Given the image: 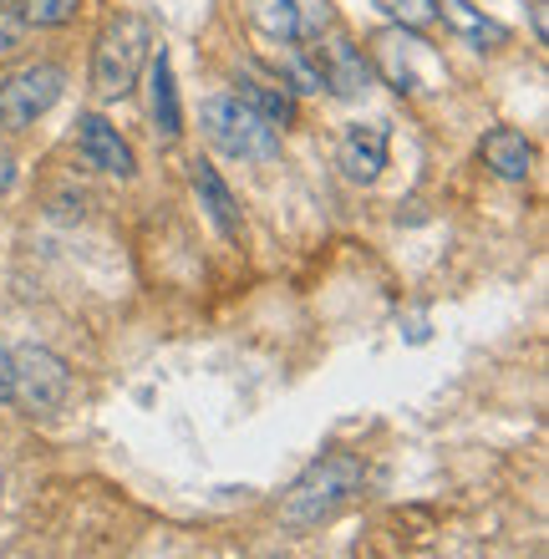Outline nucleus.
<instances>
[{"mask_svg": "<svg viewBox=\"0 0 549 559\" xmlns=\"http://www.w3.org/2000/svg\"><path fill=\"white\" fill-rule=\"evenodd\" d=\"M361 484H367V463H361L357 453H326L321 463H311V468L290 484V493H285V503H281V519L290 530L326 524L351 493H361Z\"/></svg>", "mask_w": 549, "mask_h": 559, "instance_id": "nucleus-2", "label": "nucleus"}, {"mask_svg": "<svg viewBox=\"0 0 549 559\" xmlns=\"http://www.w3.org/2000/svg\"><path fill=\"white\" fill-rule=\"evenodd\" d=\"M311 57H315V72H321V92H326V97L357 103L361 92H371V82H377V76H371V57L342 26H331L326 36L311 46Z\"/></svg>", "mask_w": 549, "mask_h": 559, "instance_id": "nucleus-6", "label": "nucleus"}, {"mask_svg": "<svg viewBox=\"0 0 549 559\" xmlns=\"http://www.w3.org/2000/svg\"><path fill=\"white\" fill-rule=\"evenodd\" d=\"M143 76H148V122H153V133L164 138V143H174V138L183 133V103H179V76H174V57H168V46H153Z\"/></svg>", "mask_w": 549, "mask_h": 559, "instance_id": "nucleus-12", "label": "nucleus"}, {"mask_svg": "<svg viewBox=\"0 0 549 559\" xmlns=\"http://www.w3.org/2000/svg\"><path fill=\"white\" fill-rule=\"evenodd\" d=\"M535 36L545 41V0H535Z\"/></svg>", "mask_w": 549, "mask_h": 559, "instance_id": "nucleus-20", "label": "nucleus"}, {"mask_svg": "<svg viewBox=\"0 0 549 559\" xmlns=\"http://www.w3.org/2000/svg\"><path fill=\"white\" fill-rule=\"evenodd\" d=\"M15 183V163H11V153H0V193Z\"/></svg>", "mask_w": 549, "mask_h": 559, "instance_id": "nucleus-19", "label": "nucleus"}, {"mask_svg": "<svg viewBox=\"0 0 549 559\" xmlns=\"http://www.w3.org/2000/svg\"><path fill=\"white\" fill-rule=\"evenodd\" d=\"M199 133L208 138L214 153H224V158H235V163L281 158V133L250 103H239L235 92H214V97L199 103Z\"/></svg>", "mask_w": 549, "mask_h": 559, "instance_id": "nucleus-3", "label": "nucleus"}, {"mask_svg": "<svg viewBox=\"0 0 549 559\" xmlns=\"http://www.w3.org/2000/svg\"><path fill=\"white\" fill-rule=\"evenodd\" d=\"M438 21H443V26H453L463 41L478 46V51H499V46L509 41V26H504V21L484 15L478 5H468V0H438Z\"/></svg>", "mask_w": 549, "mask_h": 559, "instance_id": "nucleus-15", "label": "nucleus"}, {"mask_svg": "<svg viewBox=\"0 0 549 559\" xmlns=\"http://www.w3.org/2000/svg\"><path fill=\"white\" fill-rule=\"evenodd\" d=\"M428 57V41L417 36V31H382L377 41H371V76H382L392 92H422L428 82H422V72H417V61Z\"/></svg>", "mask_w": 549, "mask_h": 559, "instance_id": "nucleus-9", "label": "nucleus"}, {"mask_svg": "<svg viewBox=\"0 0 549 559\" xmlns=\"http://www.w3.org/2000/svg\"><path fill=\"white\" fill-rule=\"evenodd\" d=\"M254 26L281 46H315L336 26L331 0H254Z\"/></svg>", "mask_w": 549, "mask_h": 559, "instance_id": "nucleus-7", "label": "nucleus"}, {"mask_svg": "<svg viewBox=\"0 0 549 559\" xmlns=\"http://www.w3.org/2000/svg\"><path fill=\"white\" fill-rule=\"evenodd\" d=\"M15 15L26 21V31H61L82 15V0H21Z\"/></svg>", "mask_w": 549, "mask_h": 559, "instance_id": "nucleus-16", "label": "nucleus"}, {"mask_svg": "<svg viewBox=\"0 0 549 559\" xmlns=\"http://www.w3.org/2000/svg\"><path fill=\"white\" fill-rule=\"evenodd\" d=\"M21 41H26V21L0 5V51H21Z\"/></svg>", "mask_w": 549, "mask_h": 559, "instance_id": "nucleus-18", "label": "nucleus"}, {"mask_svg": "<svg viewBox=\"0 0 549 559\" xmlns=\"http://www.w3.org/2000/svg\"><path fill=\"white\" fill-rule=\"evenodd\" d=\"M0 5H11V0H0Z\"/></svg>", "mask_w": 549, "mask_h": 559, "instance_id": "nucleus-23", "label": "nucleus"}, {"mask_svg": "<svg viewBox=\"0 0 549 559\" xmlns=\"http://www.w3.org/2000/svg\"><path fill=\"white\" fill-rule=\"evenodd\" d=\"M76 153L107 178H133L138 174L133 143H128L103 112H76Z\"/></svg>", "mask_w": 549, "mask_h": 559, "instance_id": "nucleus-10", "label": "nucleus"}, {"mask_svg": "<svg viewBox=\"0 0 549 559\" xmlns=\"http://www.w3.org/2000/svg\"><path fill=\"white\" fill-rule=\"evenodd\" d=\"M239 103H250L260 118L275 128V133H285V128H296V92L285 87L281 76L270 72V67H260V61H244L239 67V92H235Z\"/></svg>", "mask_w": 549, "mask_h": 559, "instance_id": "nucleus-11", "label": "nucleus"}, {"mask_svg": "<svg viewBox=\"0 0 549 559\" xmlns=\"http://www.w3.org/2000/svg\"><path fill=\"white\" fill-rule=\"evenodd\" d=\"M189 189H193V199H199V209L208 214V224H214L224 239H239V229H244L239 199H235V189L224 183V174L208 158H193L189 163Z\"/></svg>", "mask_w": 549, "mask_h": 559, "instance_id": "nucleus-13", "label": "nucleus"}, {"mask_svg": "<svg viewBox=\"0 0 549 559\" xmlns=\"http://www.w3.org/2000/svg\"><path fill=\"white\" fill-rule=\"evenodd\" d=\"M0 503H5V473H0Z\"/></svg>", "mask_w": 549, "mask_h": 559, "instance_id": "nucleus-22", "label": "nucleus"}, {"mask_svg": "<svg viewBox=\"0 0 549 559\" xmlns=\"http://www.w3.org/2000/svg\"><path fill=\"white\" fill-rule=\"evenodd\" d=\"M0 402H11V382H5V356H0Z\"/></svg>", "mask_w": 549, "mask_h": 559, "instance_id": "nucleus-21", "label": "nucleus"}, {"mask_svg": "<svg viewBox=\"0 0 549 559\" xmlns=\"http://www.w3.org/2000/svg\"><path fill=\"white\" fill-rule=\"evenodd\" d=\"M5 382H11V402L26 417H51L72 397V367L51 346H36V341L5 352Z\"/></svg>", "mask_w": 549, "mask_h": 559, "instance_id": "nucleus-4", "label": "nucleus"}, {"mask_svg": "<svg viewBox=\"0 0 549 559\" xmlns=\"http://www.w3.org/2000/svg\"><path fill=\"white\" fill-rule=\"evenodd\" d=\"M67 67L61 61H26L11 76H0V133H26L61 103Z\"/></svg>", "mask_w": 549, "mask_h": 559, "instance_id": "nucleus-5", "label": "nucleus"}, {"mask_svg": "<svg viewBox=\"0 0 549 559\" xmlns=\"http://www.w3.org/2000/svg\"><path fill=\"white\" fill-rule=\"evenodd\" d=\"M386 158H392V122L367 118V122H346L342 143H336V168H342L351 183H377L386 174Z\"/></svg>", "mask_w": 549, "mask_h": 559, "instance_id": "nucleus-8", "label": "nucleus"}, {"mask_svg": "<svg viewBox=\"0 0 549 559\" xmlns=\"http://www.w3.org/2000/svg\"><path fill=\"white\" fill-rule=\"evenodd\" d=\"M386 15H392V26L402 31H428L438 21V0H377Z\"/></svg>", "mask_w": 549, "mask_h": 559, "instance_id": "nucleus-17", "label": "nucleus"}, {"mask_svg": "<svg viewBox=\"0 0 549 559\" xmlns=\"http://www.w3.org/2000/svg\"><path fill=\"white\" fill-rule=\"evenodd\" d=\"M478 158H484V168H489L499 183H529V174H535V143H529V133H520V128H493V133H484Z\"/></svg>", "mask_w": 549, "mask_h": 559, "instance_id": "nucleus-14", "label": "nucleus"}, {"mask_svg": "<svg viewBox=\"0 0 549 559\" xmlns=\"http://www.w3.org/2000/svg\"><path fill=\"white\" fill-rule=\"evenodd\" d=\"M153 46H158V36H153V21H148V15L118 11L103 31H97V41H92V67H87L92 92H97L103 103H118V97H128V92L138 87L143 67H148Z\"/></svg>", "mask_w": 549, "mask_h": 559, "instance_id": "nucleus-1", "label": "nucleus"}]
</instances>
